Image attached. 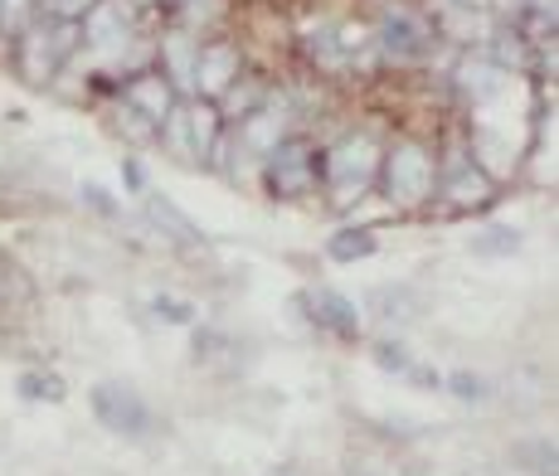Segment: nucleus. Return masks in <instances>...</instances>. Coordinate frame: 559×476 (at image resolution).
Instances as JSON below:
<instances>
[{
  "label": "nucleus",
  "instance_id": "obj_1",
  "mask_svg": "<svg viewBox=\"0 0 559 476\" xmlns=\"http://www.w3.org/2000/svg\"><path fill=\"white\" fill-rule=\"evenodd\" d=\"M92 409H98L102 418H108L112 428H122V433H141V428H147V409H141L132 394H117V389H98Z\"/></svg>",
  "mask_w": 559,
  "mask_h": 476
}]
</instances>
